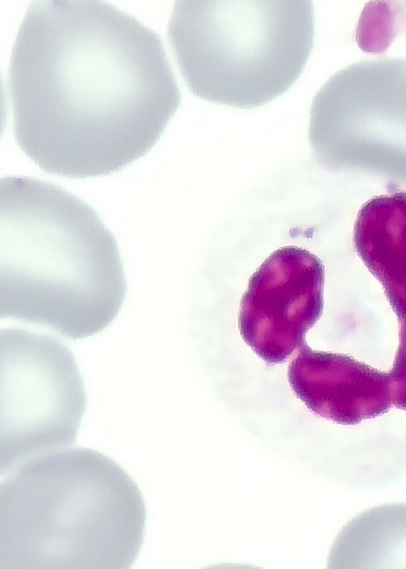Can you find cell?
Here are the masks:
<instances>
[{
	"instance_id": "cell-1",
	"label": "cell",
	"mask_w": 406,
	"mask_h": 569,
	"mask_svg": "<svg viewBox=\"0 0 406 569\" xmlns=\"http://www.w3.org/2000/svg\"><path fill=\"white\" fill-rule=\"evenodd\" d=\"M8 89L20 149L69 178L109 175L144 156L181 99L160 37L99 0L33 1Z\"/></svg>"
},
{
	"instance_id": "cell-2",
	"label": "cell",
	"mask_w": 406,
	"mask_h": 569,
	"mask_svg": "<svg viewBox=\"0 0 406 569\" xmlns=\"http://www.w3.org/2000/svg\"><path fill=\"white\" fill-rule=\"evenodd\" d=\"M127 291L115 237L96 211L40 179L0 181V315L69 339L107 328Z\"/></svg>"
},
{
	"instance_id": "cell-3",
	"label": "cell",
	"mask_w": 406,
	"mask_h": 569,
	"mask_svg": "<svg viewBox=\"0 0 406 569\" xmlns=\"http://www.w3.org/2000/svg\"><path fill=\"white\" fill-rule=\"evenodd\" d=\"M145 522L141 491L115 461L89 448L53 451L1 482L0 568H129Z\"/></svg>"
},
{
	"instance_id": "cell-4",
	"label": "cell",
	"mask_w": 406,
	"mask_h": 569,
	"mask_svg": "<svg viewBox=\"0 0 406 569\" xmlns=\"http://www.w3.org/2000/svg\"><path fill=\"white\" fill-rule=\"evenodd\" d=\"M308 0H178L168 39L191 92L251 109L299 78L314 41Z\"/></svg>"
},
{
	"instance_id": "cell-5",
	"label": "cell",
	"mask_w": 406,
	"mask_h": 569,
	"mask_svg": "<svg viewBox=\"0 0 406 569\" xmlns=\"http://www.w3.org/2000/svg\"><path fill=\"white\" fill-rule=\"evenodd\" d=\"M308 140L324 166L406 179V59L363 60L334 73L313 98Z\"/></svg>"
},
{
	"instance_id": "cell-6",
	"label": "cell",
	"mask_w": 406,
	"mask_h": 569,
	"mask_svg": "<svg viewBox=\"0 0 406 569\" xmlns=\"http://www.w3.org/2000/svg\"><path fill=\"white\" fill-rule=\"evenodd\" d=\"M1 474L74 443L86 393L70 349L55 337L2 329Z\"/></svg>"
},
{
	"instance_id": "cell-7",
	"label": "cell",
	"mask_w": 406,
	"mask_h": 569,
	"mask_svg": "<svg viewBox=\"0 0 406 569\" xmlns=\"http://www.w3.org/2000/svg\"><path fill=\"white\" fill-rule=\"evenodd\" d=\"M324 265L309 251L286 246L251 276L240 304L243 340L266 363L284 362L305 343L323 311Z\"/></svg>"
},
{
	"instance_id": "cell-8",
	"label": "cell",
	"mask_w": 406,
	"mask_h": 569,
	"mask_svg": "<svg viewBox=\"0 0 406 569\" xmlns=\"http://www.w3.org/2000/svg\"><path fill=\"white\" fill-rule=\"evenodd\" d=\"M288 380L309 410L337 424L355 425L394 407L389 372L307 344L290 363Z\"/></svg>"
},
{
	"instance_id": "cell-9",
	"label": "cell",
	"mask_w": 406,
	"mask_h": 569,
	"mask_svg": "<svg viewBox=\"0 0 406 569\" xmlns=\"http://www.w3.org/2000/svg\"><path fill=\"white\" fill-rule=\"evenodd\" d=\"M354 245L382 284L399 328L406 329V192L376 196L362 205Z\"/></svg>"
},
{
	"instance_id": "cell-10",
	"label": "cell",
	"mask_w": 406,
	"mask_h": 569,
	"mask_svg": "<svg viewBox=\"0 0 406 569\" xmlns=\"http://www.w3.org/2000/svg\"><path fill=\"white\" fill-rule=\"evenodd\" d=\"M382 529L390 551L389 564L406 567V503L381 508Z\"/></svg>"
},
{
	"instance_id": "cell-11",
	"label": "cell",
	"mask_w": 406,
	"mask_h": 569,
	"mask_svg": "<svg viewBox=\"0 0 406 569\" xmlns=\"http://www.w3.org/2000/svg\"><path fill=\"white\" fill-rule=\"evenodd\" d=\"M406 7V6H405Z\"/></svg>"
}]
</instances>
